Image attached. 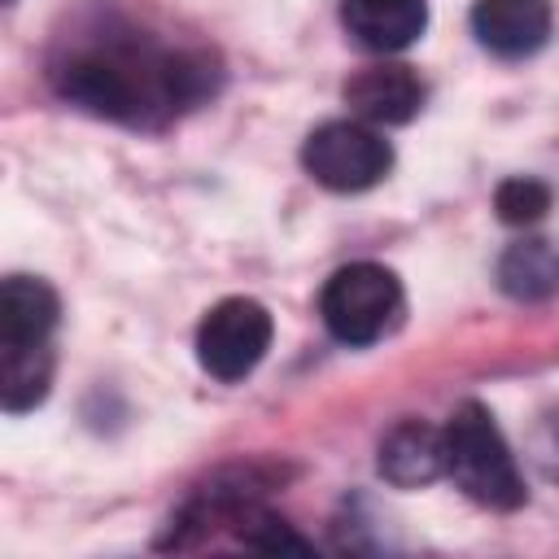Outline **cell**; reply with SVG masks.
<instances>
[{
  "label": "cell",
  "instance_id": "2",
  "mask_svg": "<svg viewBox=\"0 0 559 559\" xmlns=\"http://www.w3.org/2000/svg\"><path fill=\"white\" fill-rule=\"evenodd\" d=\"M441 437H445V476L467 498L493 511H515L524 502V476L515 467V454L480 402H463L441 428Z\"/></svg>",
  "mask_w": 559,
  "mask_h": 559
},
{
  "label": "cell",
  "instance_id": "4",
  "mask_svg": "<svg viewBox=\"0 0 559 559\" xmlns=\"http://www.w3.org/2000/svg\"><path fill=\"white\" fill-rule=\"evenodd\" d=\"M301 162L314 183L332 192H362L389 175L393 148L371 122L345 118V122H323L319 131H310L301 144Z\"/></svg>",
  "mask_w": 559,
  "mask_h": 559
},
{
  "label": "cell",
  "instance_id": "5",
  "mask_svg": "<svg viewBox=\"0 0 559 559\" xmlns=\"http://www.w3.org/2000/svg\"><path fill=\"white\" fill-rule=\"evenodd\" d=\"M271 310L253 297H227L197 328V362L214 380H245L271 349Z\"/></svg>",
  "mask_w": 559,
  "mask_h": 559
},
{
  "label": "cell",
  "instance_id": "1",
  "mask_svg": "<svg viewBox=\"0 0 559 559\" xmlns=\"http://www.w3.org/2000/svg\"><path fill=\"white\" fill-rule=\"evenodd\" d=\"M52 83L66 100L100 118L162 127L214 87V70L205 57L166 48L131 26H100L66 44L52 61Z\"/></svg>",
  "mask_w": 559,
  "mask_h": 559
},
{
  "label": "cell",
  "instance_id": "6",
  "mask_svg": "<svg viewBox=\"0 0 559 559\" xmlns=\"http://www.w3.org/2000/svg\"><path fill=\"white\" fill-rule=\"evenodd\" d=\"M472 35L493 57H533L550 39V4L546 0H476Z\"/></svg>",
  "mask_w": 559,
  "mask_h": 559
},
{
  "label": "cell",
  "instance_id": "13",
  "mask_svg": "<svg viewBox=\"0 0 559 559\" xmlns=\"http://www.w3.org/2000/svg\"><path fill=\"white\" fill-rule=\"evenodd\" d=\"M493 210L502 223L511 227H524V223H537L546 210H550V188L533 175H515V179H502L498 192H493Z\"/></svg>",
  "mask_w": 559,
  "mask_h": 559
},
{
  "label": "cell",
  "instance_id": "11",
  "mask_svg": "<svg viewBox=\"0 0 559 559\" xmlns=\"http://www.w3.org/2000/svg\"><path fill=\"white\" fill-rule=\"evenodd\" d=\"M61 301L44 280L9 275L0 288V341H48Z\"/></svg>",
  "mask_w": 559,
  "mask_h": 559
},
{
  "label": "cell",
  "instance_id": "8",
  "mask_svg": "<svg viewBox=\"0 0 559 559\" xmlns=\"http://www.w3.org/2000/svg\"><path fill=\"white\" fill-rule=\"evenodd\" d=\"M345 31L371 52H402L428 26V0H341Z\"/></svg>",
  "mask_w": 559,
  "mask_h": 559
},
{
  "label": "cell",
  "instance_id": "12",
  "mask_svg": "<svg viewBox=\"0 0 559 559\" xmlns=\"http://www.w3.org/2000/svg\"><path fill=\"white\" fill-rule=\"evenodd\" d=\"M498 288L515 301H546L559 293V249L550 240H515L498 258Z\"/></svg>",
  "mask_w": 559,
  "mask_h": 559
},
{
  "label": "cell",
  "instance_id": "10",
  "mask_svg": "<svg viewBox=\"0 0 559 559\" xmlns=\"http://www.w3.org/2000/svg\"><path fill=\"white\" fill-rule=\"evenodd\" d=\"M52 384V341H0V402L9 415L35 411Z\"/></svg>",
  "mask_w": 559,
  "mask_h": 559
},
{
  "label": "cell",
  "instance_id": "9",
  "mask_svg": "<svg viewBox=\"0 0 559 559\" xmlns=\"http://www.w3.org/2000/svg\"><path fill=\"white\" fill-rule=\"evenodd\" d=\"M380 476L415 489L428 485L437 476H445V437L432 424L419 419H402L397 428H389V437L380 441Z\"/></svg>",
  "mask_w": 559,
  "mask_h": 559
},
{
  "label": "cell",
  "instance_id": "3",
  "mask_svg": "<svg viewBox=\"0 0 559 559\" xmlns=\"http://www.w3.org/2000/svg\"><path fill=\"white\" fill-rule=\"evenodd\" d=\"M406 297L389 266L380 262H349L341 266L319 297V314L328 332L345 345H376L402 323Z\"/></svg>",
  "mask_w": 559,
  "mask_h": 559
},
{
  "label": "cell",
  "instance_id": "7",
  "mask_svg": "<svg viewBox=\"0 0 559 559\" xmlns=\"http://www.w3.org/2000/svg\"><path fill=\"white\" fill-rule=\"evenodd\" d=\"M349 109L371 127H397L411 122L424 105V83L411 66H367L345 83Z\"/></svg>",
  "mask_w": 559,
  "mask_h": 559
}]
</instances>
